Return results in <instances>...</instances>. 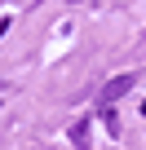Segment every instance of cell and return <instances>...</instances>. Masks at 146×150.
I'll use <instances>...</instances> for the list:
<instances>
[{"label": "cell", "mask_w": 146, "mask_h": 150, "mask_svg": "<svg viewBox=\"0 0 146 150\" xmlns=\"http://www.w3.org/2000/svg\"><path fill=\"white\" fill-rule=\"evenodd\" d=\"M142 115H146V102H142Z\"/></svg>", "instance_id": "277c9868"}, {"label": "cell", "mask_w": 146, "mask_h": 150, "mask_svg": "<svg viewBox=\"0 0 146 150\" xmlns=\"http://www.w3.org/2000/svg\"><path fill=\"white\" fill-rule=\"evenodd\" d=\"M133 84H137V75H115V80H106V84H102V102H106V106H115Z\"/></svg>", "instance_id": "6da1fadb"}, {"label": "cell", "mask_w": 146, "mask_h": 150, "mask_svg": "<svg viewBox=\"0 0 146 150\" xmlns=\"http://www.w3.org/2000/svg\"><path fill=\"white\" fill-rule=\"evenodd\" d=\"M5 31H9V18H0V35H5Z\"/></svg>", "instance_id": "3957f363"}, {"label": "cell", "mask_w": 146, "mask_h": 150, "mask_svg": "<svg viewBox=\"0 0 146 150\" xmlns=\"http://www.w3.org/2000/svg\"><path fill=\"white\" fill-rule=\"evenodd\" d=\"M71 141H75V150H89V124H75V128H71Z\"/></svg>", "instance_id": "7a4b0ae2"}]
</instances>
